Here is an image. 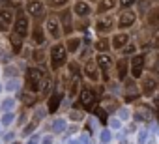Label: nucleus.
Returning a JSON list of instances; mask_svg holds the SVG:
<instances>
[{
    "mask_svg": "<svg viewBox=\"0 0 159 144\" xmlns=\"http://www.w3.org/2000/svg\"><path fill=\"white\" fill-rule=\"evenodd\" d=\"M30 15L17 8V15H15V21L8 32V43L11 47V52L13 54H21V49L25 47V41L30 38V30H32V23H30Z\"/></svg>",
    "mask_w": 159,
    "mask_h": 144,
    "instance_id": "nucleus-1",
    "label": "nucleus"
},
{
    "mask_svg": "<svg viewBox=\"0 0 159 144\" xmlns=\"http://www.w3.org/2000/svg\"><path fill=\"white\" fill-rule=\"evenodd\" d=\"M67 49H66V43L64 41H54L49 49V67L52 73H58L60 69H64L67 65Z\"/></svg>",
    "mask_w": 159,
    "mask_h": 144,
    "instance_id": "nucleus-2",
    "label": "nucleus"
},
{
    "mask_svg": "<svg viewBox=\"0 0 159 144\" xmlns=\"http://www.w3.org/2000/svg\"><path fill=\"white\" fill-rule=\"evenodd\" d=\"M45 73H47V71L41 65H36V64L34 65H26L25 67V90L34 92V94H39Z\"/></svg>",
    "mask_w": 159,
    "mask_h": 144,
    "instance_id": "nucleus-3",
    "label": "nucleus"
},
{
    "mask_svg": "<svg viewBox=\"0 0 159 144\" xmlns=\"http://www.w3.org/2000/svg\"><path fill=\"white\" fill-rule=\"evenodd\" d=\"M94 32L96 36H109L112 32L118 30V19H116V13H103V15H94Z\"/></svg>",
    "mask_w": 159,
    "mask_h": 144,
    "instance_id": "nucleus-4",
    "label": "nucleus"
},
{
    "mask_svg": "<svg viewBox=\"0 0 159 144\" xmlns=\"http://www.w3.org/2000/svg\"><path fill=\"white\" fill-rule=\"evenodd\" d=\"M99 97H101V94H98L96 88H92L88 84H83L81 92H79V96H77V107L86 110V112H92L94 107L98 105Z\"/></svg>",
    "mask_w": 159,
    "mask_h": 144,
    "instance_id": "nucleus-5",
    "label": "nucleus"
},
{
    "mask_svg": "<svg viewBox=\"0 0 159 144\" xmlns=\"http://www.w3.org/2000/svg\"><path fill=\"white\" fill-rule=\"evenodd\" d=\"M43 26H45V32H47L49 39H52V43L54 41H62L64 30H62V25H60V19H58L56 11H49V15L43 21Z\"/></svg>",
    "mask_w": 159,
    "mask_h": 144,
    "instance_id": "nucleus-6",
    "label": "nucleus"
},
{
    "mask_svg": "<svg viewBox=\"0 0 159 144\" xmlns=\"http://www.w3.org/2000/svg\"><path fill=\"white\" fill-rule=\"evenodd\" d=\"M96 62H98V65H99V71H101V83L103 84H107V83H111L112 79H111V71H112V67H114V62H116V58L111 54V52H96Z\"/></svg>",
    "mask_w": 159,
    "mask_h": 144,
    "instance_id": "nucleus-7",
    "label": "nucleus"
},
{
    "mask_svg": "<svg viewBox=\"0 0 159 144\" xmlns=\"http://www.w3.org/2000/svg\"><path fill=\"white\" fill-rule=\"evenodd\" d=\"M139 86H140V94H142V97L152 99V97L159 92V77L148 71V73H144V75L139 79Z\"/></svg>",
    "mask_w": 159,
    "mask_h": 144,
    "instance_id": "nucleus-8",
    "label": "nucleus"
},
{
    "mask_svg": "<svg viewBox=\"0 0 159 144\" xmlns=\"http://www.w3.org/2000/svg\"><path fill=\"white\" fill-rule=\"evenodd\" d=\"M25 11L34 19V21H45V17L49 15V6L45 0H26L25 2Z\"/></svg>",
    "mask_w": 159,
    "mask_h": 144,
    "instance_id": "nucleus-9",
    "label": "nucleus"
},
{
    "mask_svg": "<svg viewBox=\"0 0 159 144\" xmlns=\"http://www.w3.org/2000/svg\"><path fill=\"white\" fill-rule=\"evenodd\" d=\"M133 120L137 122V124H152L153 120H155V109H153V105H150V103H139L135 109H133Z\"/></svg>",
    "mask_w": 159,
    "mask_h": 144,
    "instance_id": "nucleus-10",
    "label": "nucleus"
},
{
    "mask_svg": "<svg viewBox=\"0 0 159 144\" xmlns=\"http://www.w3.org/2000/svg\"><path fill=\"white\" fill-rule=\"evenodd\" d=\"M83 79H86L92 84H101V71L96 62V58H90L83 62Z\"/></svg>",
    "mask_w": 159,
    "mask_h": 144,
    "instance_id": "nucleus-11",
    "label": "nucleus"
},
{
    "mask_svg": "<svg viewBox=\"0 0 159 144\" xmlns=\"http://www.w3.org/2000/svg\"><path fill=\"white\" fill-rule=\"evenodd\" d=\"M129 73L137 81L146 73V52H137L129 56Z\"/></svg>",
    "mask_w": 159,
    "mask_h": 144,
    "instance_id": "nucleus-12",
    "label": "nucleus"
},
{
    "mask_svg": "<svg viewBox=\"0 0 159 144\" xmlns=\"http://www.w3.org/2000/svg\"><path fill=\"white\" fill-rule=\"evenodd\" d=\"M116 19H118V30L129 32L137 25V21H139V13H137L135 8H131V10H120V13L116 15Z\"/></svg>",
    "mask_w": 159,
    "mask_h": 144,
    "instance_id": "nucleus-13",
    "label": "nucleus"
},
{
    "mask_svg": "<svg viewBox=\"0 0 159 144\" xmlns=\"http://www.w3.org/2000/svg\"><path fill=\"white\" fill-rule=\"evenodd\" d=\"M56 15H58V19H60V25H62L64 38L75 34V13H73L71 6H69V8H64V10H60V11H56Z\"/></svg>",
    "mask_w": 159,
    "mask_h": 144,
    "instance_id": "nucleus-14",
    "label": "nucleus"
},
{
    "mask_svg": "<svg viewBox=\"0 0 159 144\" xmlns=\"http://www.w3.org/2000/svg\"><path fill=\"white\" fill-rule=\"evenodd\" d=\"M66 101V92L64 90H60V88H54L51 94H49V97H47V103H45V107H47V110H49V114L52 116V114H56L58 110H60V107H62V103Z\"/></svg>",
    "mask_w": 159,
    "mask_h": 144,
    "instance_id": "nucleus-15",
    "label": "nucleus"
},
{
    "mask_svg": "<svg viewBox=\"0 0 159 144\" xmlns=\"http://www.w3.org/2000/svg\"><path fill=\"white\" fill-rule=\"evenodd\" d=\"M71 10H73V13H75V17H77V19L96 15V6H94V4H90L88 0H73Z\"/></svg>",
    "mask_w": 159,
    "mask_h": 144,
    "instance_id": "nucleus-16",
    "label": "nucleus"
},
{
    "mask_svg": "<svg viewBox=\"0 0 159 144\" xmlns=\"http://www.w3.org/2000/svg\"><path fill=\"white\" fill-rule=\"evenodd\" d=\"M28 39L32 41L34 47H45V43L49 41V36H47V32H45V26H43L39 21H36V23L32 25V30H30V38H28Z\"/></svg>",
    "mask_w": 159,
    "mask_h": 144,
    "instance_id": "nucleus-17",
    "label": "nucleus"
},
{
    "mask_svg": "<svg viewBox=\"0 0 159 144\" xmlns=\"http://www.w3.org/2000/svg\"><path fill=\"white\" fill-rule=\"evenodd\" d=\"M114 77H116L118 83H124V81H127L131 77V73H129V56L122 54L120 58H116V62H114Z\"/></svg>",
    "mask_w": 159,
    "mask_h": 144,
    "instance_id": "nucleus-18",
    "label": "nucleus"
},
{
    "mask_svg": "<svg viewBox=\"0 0 159 144\" xmlns=\"http://www.w3.org/2000/svg\"><path fill=\"white\" fill-rule=\"evenodd\" d=\"M131 41H133V39H131V34H129V32H125V30H116V32H112V34H111L112 51H116V52H122V51H124Z\"/></svg>",
    "mask_w": 159,
    "mask_h": 144,
    "instance_id": "nucleus-19",
    "label": "nucleus"
},
{
    "mask_svg": "<svg viewBox=\"0 0 159 144\" xmlns=\"http://www.w3.org/2000/svg\"><path fill=\"white\" fill-rule=\"evenodd\" d=\"M64 43H66V49H67L69 54H79V51L83 49V34L66 36L64 38Z\"/></svg>",
    "mask_w": 159,
    "mask_h": 144,
    "instance_id": "nucleus-20",
    "label": "nucleus"
},
{
    "mask_svg": "<svg viewBox=\"0 0 159 144\" xmlns=\"http://www.w3.org/2000/svg\"><path fill=\"white\" fill-rule=\"evenodd\" d=\"M4 90L8 96H17L19 92H23V81L19 77H8L4 81Z\"/></svg>",
    "mask_w": 159,
    "mask_h": 144,
    "instance_id": "nucleus-21",
    "label": "nucleus"
},
{
    "mask_svg": "<svg viewBox=\"0 0 159 144\" xmlns=\"http://www.w3.org/2000/svg\"><path fill=\"white\" fill-rule=\"evenodd\" d=\"M118 10V0H99L96 4V15H103V13H112Z\"/></svg>",
    "mask_w": 159,
    "mask_h": 144,
    "instance_id": "nucleus-22",
    "label": "nucleus"
},
{
    "mask_svg": "<svg viewBox=\"0 0 159 144\" xmlns=\"http://www.w3.org/2000/svg\"><path fill=\"white\" fill-rule=\"evenodd\" d=\"M144 21H146V26L148 28H152V30H157L159 28V4H155V6L150 8V11L146 13Z\"/></svg>",
    "mask_w": 159,
    "mask_h": 144,
    "instance_id": "nucleus-23",
    "label": "nucleus"
},
{
    "mask_svg": "<svg viewBox=\"0 0 159 144\" xmlns=\"http://www.w3.org/2000/svg\"><path fill=\"white\" fill-rule=\"evenodd\" d=\"M66 69L71 79H83V62L81 60H67Z\"/></svg>",
    "mask_w": 159,
    "mask_h": 144,
    "instance_id": "nucleus-24",
    "label": "nucleus"
},
{
    "mask_svg": "<svg viewBox=\"0 0 159 144\" xmlns=\"http://www.w3.org/2000/svg\"><path fill=\"white\" fill-rule=\"evenodd\" d=\"M17 97L23 101V107H25V109H32V107H36V105H38V101H39V94L28 92V90H25L23 94L19 92V94H17Z\"/></svg>",
    "mask_w": 159,
    "mask_h": 144,
    "instance_id": "nucleus-25",
    "label": "nucleus"
},
{
    "mask_svg": "<svg viewBox=\"0 0 159 144\" xmlns=\"http://www.w3.org/2000/svg\"><path fill=\"white\" fill-rule=\"evenodd\" d=\"M67 118H62V116H54L52 120H51V125H49V131L52 133V135H60V133H66V129H67Z\"/></svg>",
    "mask_w": 159,
    "mask_h": 144,
    "instance_id": "nucleus-26",
    "label": "nucleus"
},
{
    "mask_svg": "<svg viewBox=\"0 0 159 144\" xmlns=\"http://www.w3.org/2000/svg\"><path fill=\"white\" fill-rule=\"evenodd\" d=\"M94 49H96V52H111V51H112L111 36H96Z\"/></svg>",
    "mask_w": 159,
    "mask_h": 144,
    "instance_id": "nucleus-27",
    "label": "nucleus"
},
{
    "mask_svg": "<svg viewBox=\"0 0 159 144\" xmlns=\"http://www.w3.org/2000/svg\"><path fill=\"white\" fill-rule=\"evenodd\" d=\"M15 15H17V10L13 6H0V19H2L10 28L15 21Z\"/></svg>",
    "mask_w": 159,
    "mask_h": 144,
    "instance_id": "nucleus-28",
    "label": "nucleus"
},
{
    "mask_svg": "<svg viewBox=\"0 0 159 144\" xmlns=\"http://www.w3.org/2000/svg\"><path fill=\"white\" fill-rule=\"evenodd\" d=\"M30 58H32V62L36 65H41V64H45L49 60V52L45 51V47H34L30 51Z\"/></svg>",
    "mask_w": 159,
    "mask_h": 144,
    "instance_id": "nucleus-29",
    "label": "nucleus"
},
{
    "mask_svg": "<svg viewBox=\"0 0 159 144\" xmlns=\"http://www.w3.org/2000/svg\"><path fill=\"white\" fill-rule=\"evenodd\" d=\"M146 69L150 71V73H153V75L159 77V51L152 49L150 60H148V56H146Z\"/></svg>",
    "mask_w": 159,
    "mask_h": 144,
    "instance_id": "nucleus-30",
    "label": "nucleus"
},
{
    "mask_svg": "<svg viewBox=\"0 0 159 144\" xmlns=\"http://www.w3.org/2000/svg\"><path fill=\"white\" fill-rule=\"evenodd\" d=\"M81 88H83V79H71L69 77V83H67V99H77Z\"/></svg>",
    "mask_w": 159,
    "mask_h": 144,
    "instance_id": "nucleus-31",
    "label": "nucleus"
},
{
    "mask_svg": "<svg viewBox=\"0 0 159 144\" xmlns=\"http://www.w3.org/2000/svg\"><path fill=\"white\" fill-rule=\"evenodd\" d=\"M92 114H94V118L99 122L101 127H105V125L109 124V118H111V116H109V110H107L103 105H96L94 110H92Z\"/></svg>",
    "mask_w": 159,
    "mask_h": 144,
    "instance_id": "nucleus-32",
    "label": "nucleus"
},
{
    "mask_svg": "<svg viewBox=\"0 0 159 144\" xmlns=\"http://www.w3.org/2000/svg\"><path fill=\"white\" fill-rule=\"evenodd\" d=\"M90 28H94V21L90 17H83V19L75 17V34H83Z\"/></svg>",
    "mask_w": 159,
    "mask_h": 144,
    "instance_id": "nucleus-33",
    "label": "nucleus"
},
{
    "mask_svg": "<svg viewBox=\"0 0 159 144\" xmlns=\"http://www.w3.org/2000/svg\"><path fill=\"white\" fill-rule=\"evenodd\" d=\"M17 101H19L17 96H8V97H4L2 101H0V112H11V110H15V109H17Z\"/></svg>",
    "mask_w": 159,
    "mask_h": 144,
    "instance_id": "nucleus-34",
    "label": "nucleus"
},
{
    "mask_svg": "<svg viewBox=\"0 0 159 144\" xmlns=\"http://www.w3.org/2000/svg\"><path fill=\"white\" fill-rule=\"evenodd\" d=\"M84 118H86V110H83V109H69L67 110V120L71 122V124H83L84 122Z\"/></svg>",
    "mask_w": 159,
    "mask_h": 144,
    "instance_id": "nucleus-35",
    "label": "nucleus"
},
{
    "mask_svg": "<svg viewBox=\"0 0 159 144\" xmlns=\"http://www.w3.org/2000/svg\"><path fill=\"white\" fill-rule=\"evenodd\" d=\"M73 4V0H47V6L51 11H60L64 8H69Z\"/></svg>",
    "mask_w": 159,
    "mask_h": 144,
    "instance_id": "nucleus-36",
    "label": "nucleus"
},
{
    "mask_svg": "<svg viewBox=\"0 0 159 144\" xmlns=\"http://www.w3.org/2000/svg\"><path fill=\"white\" fill-rule=\"evenodd\" d=\"M15 122H17V110L2 112V116H0V124H2V127H11Z\"/></svg>",
    "mask_w": 159,
    "mask_h": 144,
    "instance_id": "nucleus-37",
    "label": "nucleus"
},
{
    "mask_svg": "<svg viewBox=\"0 0 159 144\" xmlns=\"http://www.w3.org/2000/svg\"><path fill=\"white\" fill-rule=\"evenodd\" d=\"M150 8H152V2H150V0H137L135 10H137V13H139V19H144L146 13L150 11Z\"/></svg>",
    "mask_w": 159,
    "mask_h": 144,
    "instance_id": "nucleus-38",
    "label": "nucleus"
},
{
    "mask_svg": "<svg viewBox=\"0 0 159 144\" xmlns=\"http://www.w3.org/2000/svg\"><path fill=\"white\" fill-rule=\"evenodd\" d=\"M116 116H118L120 120H124V122H129V120L133 118V109H131L129 105H120V109L116 110Z\"/></svg>",
    "mask_w": 159,
    "mask_h": 144,
    "instance_id": "nucleus-39",
    "label": "nucleus"
},
{
    "mask_svg": "<svg viewBox=\"0 0 159 144\" xmlns=\"http://www.w3.org/2000/svg\"><path fill=\"white\" fill-rule=\"evenodd\" d=\"M99 144H111L112 142V129L111 127H101V131H99Z\"/></svg>",
    "mask_w": 159,
    "mask_h": 144,
    "instance_id": "nucleus-40",
    "label": "nucleus"
},
{
    "mask_svg": "<svg viewBox=\"0 0 159 144\" xmlns=\"http://www.w3.org/2000/svg\"><path fill=\"white\" fill-rule=\"evenodd\" d=\"M122 97H124L125 105H131V103L139 101L142 97V94H140V90H137V92H122Z\"/></svg>",
    "mask_w": 159,
    "mask_h": 144,
    "instance_id": "nucleus-41",
    "label": "nucleus"
},
{
    "mask_svg": "<svg viewBox=\"0 0 159 144\" xmlns=\"http://www.w3.org/2000/svg\"><path fill=\"white\" fill-rule=\"evenodd\" d=\"M107 127H111V129H112V133H118V131H122V129H124V120H120V118L114 114V116H111V118H109Z\"/></svg>",
    "mask_w": 159,
    "mask_h": 144,
    "instance_id": "nucleus-42",
    "label": "nucleus"
},
{
    "mask_svg": "<svg viewBox=\"0 0 159 144\" xmlns=\"http://www.w3.org/2000/svg\"><path fill=\"white\" fill-rule=\"evenodd\" d=\"M38 125H39V122H38V120H34V118H32V120H28V122H26V125H25V127H23V131H21V133H23V137H28V135L36 133Z\"/></svg>",
    "mask_w": 159,
    "mask_h": 144,
    "instance_id": "nucleus-43",
    "label": "nucleus"
},
{
    "mask_svg": "<svg viewBox=\"0 0 159 144\" xmlns=\"http://www.w3.org/2000/svg\"><path fill=\"white\" fill-rule=\"evenodd\" d=\"M47 116H49V110H47V107H36V109H34V114H32V118H34V120H38L39 124H41V122H43Z\"/></svg>",
    "mask_w": 159,
    "mask_h": 144,
    "instance_id": "nucleus-44",
    "label": "nucleus"
},
{
    "mask_svg": "<svg viewBox=\"0 0 159 144\" xmlns=\"http://www.w3.org/2000/svg\"><path fill=\"white\" fill-rule=\"evenodd\" d=\"M148 138H150V131H148V127L144 125V127L139 129V133H137V144H148Z\"/></svg>",
    "mask_w": 159,
    "mask_h": 144,
    "instance_id": "nucleus-45",
    "label": "nucleus"
},
{
    "mask_svg": "<svg viewBox=\"0 0 159 144\" xmlns=\"http://www.w3.org/2000/svg\"><path fill=\"white\" fill-rule=\"evenodd\" d=\"M137 52H140V47H139L135 41H131V43L122 51V54H124V56H133V54H137Z\"/></svg>",
    "mask_w": 159,
    "mask_h": 144,
    "instance_id": "nucleus-46",
    "label": "nucleus"
},
{
    "mask_svg": "<svg viewBox=\"0 0 159 144\" xmlns=\"http://www.w3.org/2000/svg\"><path fill=\"white\" fill-rule=\"evenodd\" d=\"M137 6V0H118V10H131Z\"/></svg>",
    "mask_w": 159,
    "mask_h": 144,
    "instance_id": "nucleus-47",
    "label": "nucleus"
},
{
    "mask_svg": "<svg viewBox=\"0 0 159 144\" xmlns=\"http://www.w3.org/2000/svg\"><path fill=\"white\" fill-rule=\"evenodd\" d=\"M2 142H6V144H11V142H15V131H6L4 135H2Z\"/></svg>",
    "mask_w": 159,
    "mask_h": 144,
    "instance_id": "nucleus-48",
    "label": "nucleus"
},
{
    "mask_svg": "<svg viewBox=\"0 0 159 144\" xmlns=\"http://www.w3.org/2000/svg\"><path fill=\"white\" fill-rule=\"evenodd\" d=\"M39 142H41V135L39 133H32L26 138V144H39Z\"/></svg>",
    "mask_w": 159,
    "mask_h": 144,
    "instance_id": "nucleus-49",
    "label": "nucleus"
},
{
    "mask_svg": "<svg viewBox=\"0 0 159 144\" xmlns=\"http://www.w3.org/2000/svg\"><path fill=\"white\" fill-rule=\"evenodd\" d=\"M77 140H79V144H90V133L86 131V133H81L77 137Z\"/></svg>",
    "mask_w": 159,
    "mask_h": 144,
    "instance_id": "nucleus-50",
    "label": "nucleus"
},
{
    "mask_svg": "<svg viewBox=\"0 0 159 144\" xmlns=\"http://www.w3.org/2000/svg\"><path fill=\"white\" fill-rule=\"evenodd\" d=\"M39 144H54V135H52V133H49V135L41 137V142H39Z\"/></svg>",
    "mask_w": 159,
    "mask_h": 144,
    "instance_id": "nucleus-51",
    "label": "nucleus"
},
{
    "mask_svg": "<svg viewBox=\"0 0 159 144\" xmlns=\"http://www.w3.org/2000/svg\"><path fill=\"white\" fill-rule=\"evenodd\" d=\"M152 49L159 51V32H157V30H155V34L152 36Z\"/></svg>",
    "mask_w": 159,
    "mask_h": 144,
    "instance_id": "nucleus-52",
    "label": "nucleus"
},
{
    "mask_svg": "<svg viewBox=\"0 0 159 144\" xmlns=\"http://www.w3.org/2000/svg\"><path fill=\"white\" fill-rule=\"evenodd\" d=\"M0 32H10V26H8L2 19H0Z\"/></svg>",
    "mask_w": 159,
    "mask_h": 144,
    "instance_id": "nucleus-53",
    "label": "nucleus"
},
{
    "mask_svg": "<svg viewBox=\"0 0 159 144\" xmlns=\"http://www.w3.org/2000/svg\"><path fill=\"white\" fill-rule=\"evenodd\" d=\"M125 131H127V133H133V131H137V122H131V124H129V127H127Z\"/></svg>",
    "mask_w": 159,
    "mask_h": 144,
    "instance_id": "nucleus-54",
    "label": "nucleus"
},
{
    "mask_svg": "<svg viewBox=\"0 0 159 144\" xmlns=\"http://www.w3.org/2000/svg\"><path fill=\"white\" fill-rule=\"evenodd\" d=\"M4 92H6V90H4V83H2V81H0V96H2Z\"/></svg>",
    "mask_w": 159,
    "mask_h": 144,
    "instance_id": "nucleus-55",
    "label": "nucleus"
},
{
    "mask_svg": "<svg viewBox=\"0 0 159 144\" xmlns=\"http://www.w3.org/2000/svg\"><path fill=\"white\" fill-rule=\"evenodd\" d=\"M88 2H90V4H94V6H96V4H98V2H99V0H88Z\"/></svg>",
    "mask_w": 159,
    "mask_h": 144,
    "instance_id": "nucleus-56",
    "label": "nucleus"
},
{
    "mask_svg": "<svg viewBox=\"0 0 159 144\" xmlns=\"http://www.w3.org/2000/svg\"><path fill=\"white\" fill-rule=\"evenodd\" d=\"M152 2V6H155V4H159V0H150Z\"/></svg>",
    "mask_w": 159,
    "mask_h": 144,
    "instance_id": "nucleus-57",
    "label": "nucleus"
},
{
    "mask_svg": "<svg viewBox=\"0 0 159 144\" xmlns=\"http://www.w3.org/2000/svg\"><path fill=\"white\" fill-rule=\"evenodd\" d=\"M0 131H2V124H0Z\"/></svg>",
    "mask_w": 159,
    "mask_h": 144,
    "instance_id": "nucleus-58",
    "label": "nucleus"
},
{
    "mask_svg": "<svg viewBox=\"0 0 159 144\" xmlns=\"http://www.w3.org/2000/svg\"><path fill=\"white\" fill-rule=\"evenodd\" d=\"M11 144H19V142H11Z\"/></svg>",
    "mask_w": 159,
    "mask_h": 144,
    "instance_id": "nucleus-59",
    "label": "nucleus"
},
{
    "mask_svg": "<svg viewBox=\"0 0 159 144\" xmlns=\"http://www.w3.org/2000/svg\"><path fill=\"white\" fill-rule=\"evenodd\" d=\"M0 73H2V69H0Z\"/></svg>",
    "mask_w": 159,
    "mask_h": 144,
    "instance_id": "nucleus-60",
    "label": "nucleus"
},
{
    "mask_svg": "<svg viewBox=\"0 0 159 144\" xmlns=\"http://www.w3.org/2000/svg\"><path fill=\"white\" fill-rule=\"evenodd\" d=\"M45 2H47V0H45Z\"/></svg>",
    "mask_w": 159,
    "mask_h": 144,
    "instance_id": "nucleus-61",
    "label": "nucleus"
}]
</instances>
